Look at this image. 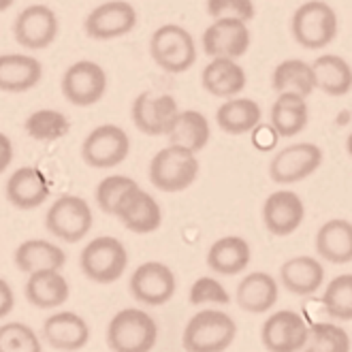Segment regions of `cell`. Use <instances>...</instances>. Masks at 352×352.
<instances>
[{
	"mask_svg": "<svg viewBox=\"0 0 352 352\" xmlns=\"http://www.w3.org/2000/svg\"><path fill=\"white\" fill-rule=\"evenodd\" d=\"M158 342L156 320L139 307H124L107 324L111 352H152Z\"/></svg>",
	"mask_w": 352,
	"mask_h": 352,
	"instance_id": "6da1fadb",
	"label": "cell"
},
{
	"mask_svg": "<svg viewBox=\"0 0 352 352\" xmlns=\"http://www.w3.org/2000/svg\"><path fill=\"white\" fill-rule=\"evenodd\" d=\"M237 336L235 320L220 309H201L184 329L182 346L186 352H224Z\"/></svg>",
	"mask_w": 352,
	"mask_h": 352,
	"instance_id": "7a4b0ae2",
	"label": "cell"
},
{
	"mask_svg": "<svg viewBox=\"0 0 352 352\" xmlns=\"http://www.w3.org/2000/svg\"><path fill=\"white\" fill-rule=\"evenodd\" d=\"M338 13L324 0H307L291 19V30L295 41L305 50H324L338 36Z\"/></svg>",
	"mask_w": 352,
	"mask_h": 352,
	"instance_id": "3957f363",
	"label": "cell"
},
{
	"mask_svg": "<svg viewBox=\"0 0 352 352\" xmlns=\"http://www.w3.org/2000/svg\"><path fill=\"white\" fill-rule=\"evenodd\" d=\"M81 274L96 284H111L124 276L129 267V252L124 243L116 237L102 235L81 250L79 254Z\"/></svg>",
	"mask_w": 352,
	"mask_h": 352,
	"instance_id": "277c9868",
	"label": "cell"
},
{
	"mask_svg": "<svg viewBox=\"0 0 352 352\" xmlns=\"http://www.w3.org/2000/svg\"><path fill=\"white\" fill-rule=\"evenodd\" d=\"M199 158L177 146L160 150L150 162V182L162 192H182L197 182Z\"/></svg>",
	"mask_w": 352,
	"mask_h": 352,
	"instance_id": "5b68a950",
	"label": "cell"
},
{
	"mask_svg": "<svg viewBox=\"0 0 352 352\" xmlns=\"http://www.w3.org/2000/svg\"><path fill=\"white\" fill-rule=\"evenodd\" d=\"M150 54L156 65L167 73H186L197 62V43L192 34L177 26L164 24L150 38Z\"/></svg>",
	"mask_w": 352,
	"mask_h": 352,
	"instance_id": "8992f818",
	"label": "cell"
},
{
	"mask_svg": "<svg viewBox=\"0 0 352 352\" xmlns=\"http://www.w3.org/2000/svg\"><path fill=\"white\" fill-rule=\"evenodd\" d=\"M92 210L86 199L65 195L58 197L45 214V229L60 241L77 243L92 229Z\"/></svg>",
	"mask_w": 352,
	"mask_h": 352,
	"instance_id": "52a82bcc",
	"label": "cell"
},
{
	"mask_svg": "<svg viewBox=\"0 0 352 352\" xmlns=\"http://www.w3.org/2000/svg\"><path fill=\"white\" fill-rule=\"evenodd\" d=\"M131 154V137L118 124H100L81 143V158L94 169H113Z\"/></svg>",
	"mask_w": 352,
	"mask_h": 352,
	"instance_id": "ba28073f",
	"label": "cell"
},
{
	"mask_svg": "<svg viewBox=\"0 0 352 352\" xmlns=\"http://www.w3.org/2000/svg\"><path fill=\"white\" fill-rule=\"evenodd\" d=\"M60 88L71 105L92 107L107 92V73L92 60H79L65 71Z\"/></svg>",
	"mask_w": 352,
	"mask_h": 352,
	"instance_id": "9c48e42d",
	"label": "cell"
},
{
	"mask_svg": "<svg viewBox=\"0 0 352 352\" xmlns=\"http://www.w3.org/2000/svg\"><path fill=\"white\" fill-rule=\"evenodd\" d=\"M175 274L167 265L158 261H148L139 265L129 282V291L133 299L150 307L169 303L175 295Z\"/></svg>",
	"mask_w": 352,
	"mask_h": 352,
	"instance_id": "30bf717a",
	"label": "cell"
},
{
	"mask_svg": "<svg viewBox=\"0 0 352 352\" xmlns=\"http://www.w3.org/2000/svg\"><path fill=\"white\" fill-rule=\"evenodd\" d=\"M322 164V150L316 143H293L280 150L269 162V177L276 184H297L318 171Z\"/></svg>",
	"mask_w": 352,
	"mask_h": 352,
	"instance_id": "8fae6325",
	"label": "cell"
},
{
	"mask_svg": "<svg viewBox=\"0 0 352 352\" xmlns=\"http://www.w3.org/2000/svg\"><path fill=\"white\" fill-rule=\"evenodd\" d=\"M58 15L47 5H30L19 11L13 22V36L19 45L30 52L50 47L58 36Z\"/></svg>",
	"mask_w": 352,
	"mask_h": 352,
	"instance_id": "7c38bea8",
	"label": "cell"
},
{
	"mask_svg": "<svg viewBox=\"0 0 352 352\" xmlns=\"http://www.w3.org/2000/svg\"><path fill=\"white\" fill-rule=\"evenodd\" d=\"M309 336L305 318L293 309H280L261 327V342L269 352H301Z\"/></svg>",
	"mask_w": 352,
	"mask_h": 352,
	"instance_id": "4fadbf2b",
	"label": "cell"
},
{
	"mask_svg": "<svg viewBox=\"0 0 352 352\" xmlns=\"http://www.w3.org/2000/svg\"><path fill=\"white\" fill-rule=\"evenodd\" d=\"M137 26V9L126 0H107L94 7L86 22L84 30L94 41H111L126 36Z\"/></svg>",
	"mask_w": 352,
	"mask_h": 352,
	"instance_id": "5bb4252c",
	"label": "cell"
},
{
	"mask_svg": "<svg viewBox=\"0 0 352 352\" xmlns=\"http://www.w3.org/2000/svg\"><path fill=\"white\" fill-rule=\"evenodd\" d=\"M203 52L210 58H241L250 50L252 36L248 22L235 17H222L205 28L203 32Z\"/></svg>",
	"mask_w": 352,
	"mask_h": 352,
	"instance_id": "9a60e30c",
	"label": "cell"
},
{
	"mask_svg": "<svg viewBox=\"0 0 352 352\" xmlns=\"http://www.w3.org/2000/svg\"><path fill=\"white\" fill-rule=\"evenodd\" d=\"M131 116H133V124L143 135L167 137L179 116V107L171 94L154 96L150 92H141L133 102Z\"/></svg>",
	"mask_w": 352,
	"mask_h": 352,
	"instance_id": "2e32d148",
	"label": "cell"
},
{
	"mask_svg": "<svg viewBox=\"0 0 352 352\" xmlns=\"http://www.w3.org/2000/svg\"><path fill=\"white\" fill-rule=\"evenodd\" d=\"M116 218L126 226L129 231L137 235H148L160 229L162 210L150 192L135 186V188L129 190L120 201L116 210Z\"/></svg>",
	"mask_w": 352,
	"mask_h": 352,
	"instance_id": "e0dca14e",
	"label": "cell"
},
{
	"mask_svg": "<svg viewBox=\"0 0 352 352\" xmlns=\"http://www.w3.org/2000/svg\"><path fill=\"white\" fill-rule=\"evenodd\" d=\"M303 218L305 205L293 190H276L263 203V224L276 237L293 235L301 226Z\"/></svg>",
	"mask_w": 352,
	"mask_h": 352,
	"instance_id": "ac0fdd59",
	"label": "cell"
},
{
	"mask_svg": "<svg viewBox=\"0 0 352 352\" xmlns=\"http://www.w3.org/2000/svg\"><path fill=\"white\" fill-rule=\"evenodd\" d=\"M7 201L17 210H36L50 199V182L36 167H19L5 184Z\"/></svg>",
	"mask_w": 352,
	"mask_h": 352,
	"instance_id": "d6986e66",
	"label": "cell"
},
{
	"mask_svg": "<svg viewBox=\"0 0 352 352\" xmlns=\"http://www.w3.org/2000/svg\"><path fill=\"white\" fill-rule=\"evenodd\" d=\"M43 338L54 350L75 352L90 342V327L75 312H56L43 322Z\"/></svg>",
	"mask_w": 352,
	"mask_h": 352,
	"instance_id": "ffe728a7",
	"label": "cell"
},
{
	"mask_svg": "<svg viewBox=\"0 0 352 352\" xmlns=\"http://www.w3.org/2000/svg\"><path fill=\"white\" fill-rule=\"evenodd\" d=\"M43 65L30 54H0V92L22 94L38 86Z\"/></svg>",
	"mask_w": 352,
	"mask_h": 352,
	"instance_id": "44dd1931",
	"label": "cell"
},
{
	"mask_svg": "<svg viewBox=\"0 0 352 352\" xmlns=\"http://www.w3.org/2000/svg\"><path fill=\"white\" fill-rule=\"evenodd\" d=\"M24 295L30 305L38 309L60 307L71 295V286L60 269H41V272L28 274Z\"/></svg>",
	"mask_w": 352,
	"mask_h": 352,
	"instance_id": "7402d4cb",
	"label": "cell"
},
{
	"mask_svg": "<svg viewBox=\"0 0 352 352\" xmlns=\"http://www.w3.org/2000/svg\"><path fill=\"white\" fill-rule=\"evenodd\" d=\"M278 295H280V286L274 276H269L265 272H252L237 284L235 301L243 312L265 314L276 305Z\"/></svg>",
	"mask_w": 352,
	"mask_h": 352,
	"instance_id": "603a6c76",
	"label": "cell"
},
{
	"mask_svg": "<svg viewBox=\"0 0 352 352\" xmlns=\"http://www.w3.org/2000/svg\"><path fill=\"white\" fill-rule=\"evenodd\" d=\"M324 282V267L314 256H293L280 267V284L288 293L309 297Z\"/></svg>",
	"mask_w": 352,
	"mask_h": 352,
	"instance_id": "cb8c5ba5",
	"label": "cell"
},
{
	"mask_svg": "<svg viewBox=\"0 0 352 352\" xmlns=\"http://www.w3.org/2000/svg\"><path fill=\"white\" fill-rule=\"evenodd\" d=\"M252 261L250 243L243 237L226 235L212 243L207 252V267L218 276H237L245 272V267Z\"/></svg>",
	"mask_w": 352,
	"mask_h": 352,
	"instance_id": "d4e9b609",
	"label": "cell"
},
{
	"mask_svg": "<svg viewBox=\"0 0 352 352\" xmlns=\"http://www.w3.org/2000/svg\"><path fill=\"white\" fill-rule=\"evenodd\" d=\"M201 84L212 96L233 98L245 88V71L235 58H212L201 73Z\"/></svg>",
	"mask_w": 352,
	"mask_h": 352,
	"instance_id": "484cf974",
	"label": "cell"
},
{
	"mask_svg": "<svg viewBox=\"0 0 352 352\" xmlns=\"http://www.w3.org/2000/svg\"><path fill=\"white\" fill-rule=\"evenodd\" d=\"M314 245L318 256L327 263H352V222L344 218H333L324 222L316 233Z\"/></svg>",
	"mask_w": 352,
	"mask_h": 352,
	"instance_id": "4316f807",
	"label": "cell"
},
{
	"mask_svg": "<svg viewBox=\"0 0 352 352\" xmlns=\"http://www.w3.org/2000/svg\"><path fill=\"white\" fill-rule=\"evenodd\" d=\"M263 120V109L252 98H226V102L216 111V124L218 129L226 135H245L252 133Z\"/></svg>",
	"mask_w": 352,
	"mask_h": 352,
	"instance_id": "83f0119b",
	"label": "cell"
},
{
	"mask_svg": "<svg viewBox=\"0 0 352 352\" xmlns=\"http://www.w3.org/2000/svg\"><path fill=\"white\" fill-rule=\"evenodd\" d=\"M13 261L19 272L34 274L41 269H62L67 265V254L54 241L26 239L15 248Z\"/></svg>",
	"mask_w": 352,
	"mask_h": 352,
	"instance_id": "f1b7e54d",
	"label": "cell"
},
{
	"mask_svg": "<svg viewBox=\"0 0 352 352\" xmlns=\"http://www.w3.org/2000/svg\"><path fill=\"white\" fill-rule=\"evenodd\" d=\"M307 102L303 94L280 92L272 107V126L278 137H297L307 126Z\"/></svg>",
	"mask_w": 352,
	"mask_h": 352,
	"instance_id": "f546056e",
	"label": "cell"
},
{
	"mask_svg": "<svg viewBox=\"0 0 352 352\" xmlns=\"http://www.w3.org/2000/svg\"><path fill=\"white\" fill-rule=\"evenodd\" d=\"M316 88L329 96H346L352 90V67L336 54H322L312 62Z\"/></svg>",
	"mask_w": 352,
	"mask_h": 352,
	"instance_id": "4dcf8cb0",
	"label": "cell"
},
{
	"mask_svg": "<svg viewBox=\"0 0 352 352\" xmlns=\"http://www.w3.org/2000/svg\"><path fill=\"white\" fill-rule=\"evenodd\" d=\"M167 137H169L171 146L199 154L207 143H210L212 129L203 113H199L195 109H186V111H179L173 129L169 131Z\"/></svg>",
	"mask_w": 352,
	"mask_h": 352,
	"instance_id": "1f68e13d",
	"label": "cell"
},
{
	"mask_svg": "<svg viewBox=\"0 0 352 352\" xmlns=\"http://www.w3.org/2000/svg\"><path fill=\"white\" fill-rule=\"evenodd\" d=\"M272 86L278 94L280 92H297L307 98L316 90L314 69H312V65H307L305 60H299V58L284 60L274 69Z\"/></svg>",
	"mask_w": 352,
	"mask_h": 352,
	"instance_id": "d6a6232c",
	"label": "cell"
},
{
	"mask_svg": "<svg viewBox=\"0 0 352 352\" xmlns=\"http://www.w3.org/2000/svg\"><path fill=\"white\" fill-rule=\"evenodd\" d=\"M24 129L28 137L36 141H58L67 137V133L71 131V122L58 109H36L26 118Z\"/></svg>",
	"mask_w": 352,
	"mask_h": 352,
	"instance_id": "836d02e7",
	"label": "cell"
},
{
	"mask_svg": "<svg viewBox=\"0 0 352 352\" xmlns=\"http://www.w3.org/2000/svg\"><path fill=\"white\" fill-rule=\"evenodd\" d=\"M301 352H350V336L336 322H316Z\"/></svg>",
	"mask_w": 352,
	"mask_h": 352,
	"instance_id": "e575fe53",
	"label": "cell"
},
{
	"mask_svg": "<svg viewBox=\"0 0 352 352\" xmlns=\"http://www.w3.org/2000/svg\"><path fill=\"white\" fill-rule=\"evenodd\" d=\"M320 301L327 316L352 320V274H342L331 280Z\"/></svg>",
	"mask_w": 352,
	"mask_h": 352,
	"instance_id": "d590c367",
	"label": "cell"
},
{
	"mask_svg": "<svg viewBox=\"0 0 352 352\" xmlns=\"http://www.w3.org/2000/svg\"><path fill=\"white\" fill-rule=\"evenodd\" d=\"M0 352H43V346L32 327L5 322L0 327Z\"/></svg>",
	"mask_w": 352,
	"mask_h": 352,
	"instance_id": "8d00e7d4",
	"label": "cell"
},
{
	"mask_svg": "<svg viewBox=\"0 0 352 352\" xmlns=\"http://www.w3.org/2000/svg\"><path fill=\"white\" fill-rule=\"evenodd\" d=\"M135 186H139L133 177L129 175H107L105 179H100L96 186V205L100 207V212H105L109 216H116V210L120 201L124 199L129 190H133Z\"/></svg>",
	"mask_w": 352,
	"mask_h": 352,
	"instance_id": "74e56055",
	"label": "cell"
},
{
	"mask_svg": "<svg viewBox=\"0 0 352 352\" xmlns=\"http://www.w3.org/2000/svg\"><path fill=\"white\" fill-rule=\"evenodd\" d=\"M188 299L192 305H205V303H216V305H226L231 303V297L226 293V288L212 276H203L192 282Z\"/></svg>",
	"mask_w": 352,
	"mask_h": 352,
	"instance_id": "f35d334b",
	"label": "cell"
},
{
	"mask_svg": "<svg viewBox=\"0 0 352 352\" xmlns=\"http://www.w3.org/2000/svg\"><path fill=\"white\" fill-rule=\"evenodd\" d=\"M207 13L214 19L235 17L243 22H252L256 9L252 0H207Z\"/></svg>",
	"mask_w": 352,
	"mask_h": 352,
	"instance_id": "ab89813d",
	"label": "cell"
},
{
	"mask_svg": "<svg viewBox=\"0 0 352 352\" xmlns=\"http://www.w3.org/2000/svg\"><path fill=\"white\" fill-rule=\"evenodd\" d=\"M13 307H15L13 288H11V284L5 278H0V318L9 316L13 312Z\"/></svg>",
	"mask_w": 352,
	"mask_h": 352,
	"instance_id": "60d3db41",
	"label": "cell"
},
{
	"mask_svg": "<svg viewBox=\"0 0 352 352\" xmlns=\"http://www.w3.org/2000/svg\"><path fill=\"white\" fill-rule=\"evenodd\" d=\"M11 162H13V141L5 133H0V175L9 169Z\"/></svg>",
	"mask_w": 352,
	"mask_h": 352,
	"instance_id": "b9f144b4",
	"label": "cell"
},
{
	"mask_svg": "<svg viewBox=\"0 0 352 352\" xmlns=\"http://www.w3.org/2000/svg\"><path fill=\"white\" fill-rule=\"evenodd\" d=\"M13 3H15V0H0V13L7 11L9 7H13Z\"/></svg>",
	"mask_w": 352,
	"mask_h": 352,
	"instance_id": "7bdbcfd3",
	"label": "cell"
},
{
	"mask_svg": "<svg viewBox=\"0 0 352 352\" xmlns=\"http://www.w3.org/2000/svg\"><path fill=\"white\" fill-rule=\"evenodd\" d=\"M346 152L350 154V158H352V133L348 135V139H346Z\"/></svg>",
	"mask_w": 352,
	"mask_h": 352,
	"instance_id": "ee69618b",
	"label": "cell"
}]
</instances>
